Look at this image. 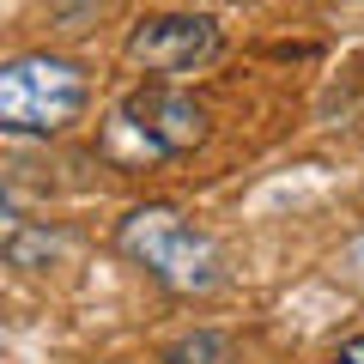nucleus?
<instances>
[{
    "label": "nucleus",
    "mask_w": 364,
    "mask_h": 364,
    "mask_svg": "<svg viewBox=\"0 0 364 364\" xmlns=\"http://www.w3.org/2000/svg\"><path fill=\"white\" fill-rule=\"evenodd\" d=\"M116 243H122V255H128L134 267L152 273L170 298H213V291H225V279H231L219 243H213L207 231H195L176 207H134L128 219H122Z\"/></svg>",
    "instance_id": "1"
},
{
    "label": "nucleus",
    "mask_w": 364,
    "mask_h": 364,
    "mask_svg": "<svg viewBox=\"0 0 364 364\" xmlns=\"http://www.w3.org/2000/svg\"><path fill=\"white\" fill-rule=\"evenodd\" d=\"M91 79L67 55H18L0 67V128L6 134H61L85 116Z\"/></svg>",
    "instance_id": "2"
},
{
    "label": "nucleus",
    "mask_w": 364,
    "mask_h": 364,
    "mask_svg": "<svg viewBox=\"0 0 364 364\" xmlns=\"http://www.w3.org/2000/svg\"><path fill=\"white\" fill-rule=\"evenodd\" d=\"M109 134H134L140 158H188L200 140H207V109L176 85H140L128 91L109 116Z\"/></svg>",
    "instance_id": "3"
},
{
    "label": "nucleus",
    "mask_w": 364,
    "mask_h": 364,
    "mask_svg": "<svg viewBox=\"0 0 364 364\" xmlns=\"http://www.w3.org/2000/svg\"><path fill=\"white\" fill-rule=\"evenodd\" d=\"M219 55H225V31L200 13H158L128 31V61L146 67V73H164V79L213 67Z\"/></svg>",
    "instance_id": "4"
},
{
    "label": "nucleus",
    "mask_w": 364,
    "mask_h": 364,
    "mask_svg": "<svg viewBox=\"0 0 364 364\" xmlns=\"http://www.w3.org/2000/svg\"><path fill=\"white\" fill-rule=\"evenodd\" d=\"M164 364H237V346L213 328H195V334H182L164 346Z\"/></svg>",
    "instance_id": "5"
},
{
    "label": "nucleus",
    "mask_w": 364,
    "mask_h": 364,
    "mask_svg": "<svg viewBox=\"0 0 364 364\" xmlns=\"http://www.w3.org/2000/svg\"><path fill=\"white\" fill-rule=\"evenodd\" d=\"M334 364H364V334H358V340H346V346L334 352Z\"/></svg>",
    "instance_id": "6"
},
{
    "label": "nucleus",
    "mask_w": 364,
    "mask_h": 364,
    "mask_svg": "<svg viewBox=\"0 0 364 364\" xmlns=\"http://www.w3.org/2000/svg\"><path fill=\"white\" fill-rule=\"evenodd\" d=\"M352 267H358V273H364V231H358V237H352Z\"/></svg>",
    "instance_id": "7"
}]
</instances>
